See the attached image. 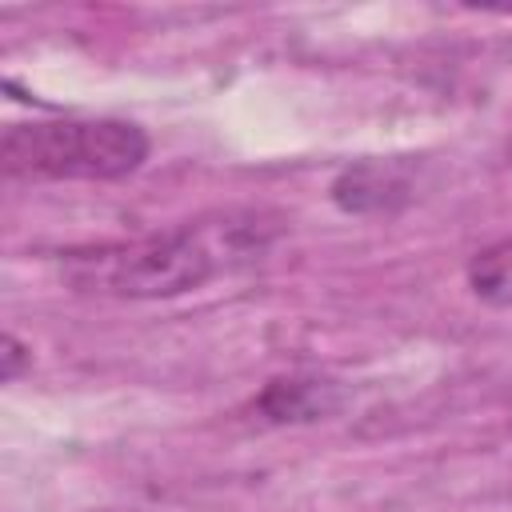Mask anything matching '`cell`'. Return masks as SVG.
<instances>
[{
  "mask_svg": "<svg viewBox=\"0 0 512 512\" xmlns=\"http://www.w3.org/2000/svg\"><path fill=\"white\" fill-rule=\"evenodd\" d=\"M260 408L268 420H320L340 408V388L324 376H288L264 388Z\"/></svg>",
  "mask_w": 512,
  "mask_h": 512,
  "instance_id": "4",
  "label": "cell"
},
{
  "mask_svg": "<svg viewBox=\"0 0 512 512\" xmlns=\"http://www.w3.org/2000/svg\"><path fill=\"white\" fill-rule=\"evenodd\" d=\"M412 172L400 160H360L332 184V200L344 212H384L412 196Z\"/></svg>",
  "mask_w": 512,
  "mask_h": 512,
  "instance_id": "3",
  "label": "cell"
},
{
  "mask_svg": "<svg viewBox=\"0 0 512 512\" xmlns=\"http://www.w3.org/2000/svg\"><path fill=\"white\" fill-rule=\"evenodd\" d=\"M16 180H120L148 160V132L132 120H28L0 140Z\"/></svg>",
  "mask_w": 512,
  "mask_h": 512,
  "instance_id": "2",
  "label": "cell"
},
{
  "mask_svg": "<svg viewBox=\"0 0 512 512\" xmlns=\"http://www.w3.org/2000/svg\"><path fill=\"white\" fill-rule=\"evenodd\" d=\"M28 364H32V348H24V344L8 332L4 344H0V376H4V380H16Z\"/></svg>",
  "mask_w": 512,
  "mask_h": 512,
  "instance_id": "6",
  "label": "cell"
},
{
  "mask_svg": "<svg viewBox=\"0 0 512 512\" xmlns=\"http://www.w3.org/2000/svg\"><path fill=\"white\" fill-rule=\"evenodd\" d=\"M272 240L260 216H220L204 224H184L172 232L140 236L128 244H104L64 256V276L80 292L124 296V300H164L208 284L212 276L256 260Z\"/></svg>",
  "mask_w": 512,
  "mask_h": 512,
  "instance_id": "1",
  "label": "cell"
},
{
  "mask_svg": "<svg viewBox=\"0 0 512 512\" xmlns=\"http://www.w3.org/2000/svg\"><path fill=\"white\" fill-rule=\"evenodd\" d=\"M468 284H472V292L480 300L508 308L512 304V240L480 252L472 260V268H468Z\"/></svg>",
  "mask_w": 512,
  "mask_h": 512,
  "instance_id": "5",
  "label": "cell"
}]
</instances>
